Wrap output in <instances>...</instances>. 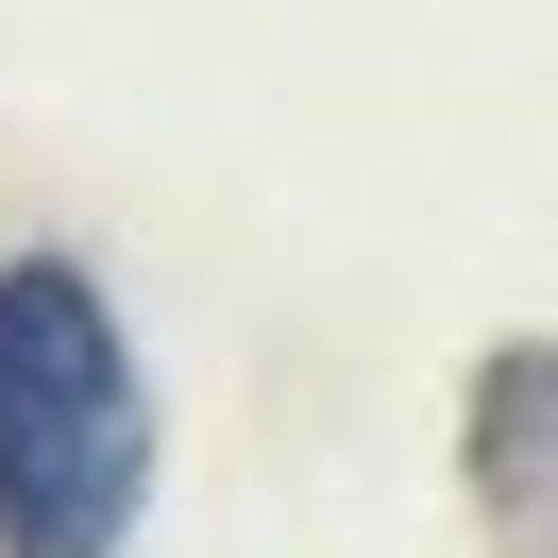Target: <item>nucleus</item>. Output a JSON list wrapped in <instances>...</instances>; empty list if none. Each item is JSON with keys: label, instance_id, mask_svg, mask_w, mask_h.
I'll list each match as a JSON object with an SVG mask.
<instances>
[{"label": "nucleus", "instance_id": "1", "mask_svg": "<svg viewBox=\"0 0 558 558\" xmlns=\"http://www.w3.org/2000/svg\"><path fill=\"white\" fill-rule=\"evenodd\" d=\"M153 508V373L85 254H0V558H119Z\"/></svg>", "mask_w": 558, "mask_h": 558}]
</instances>
